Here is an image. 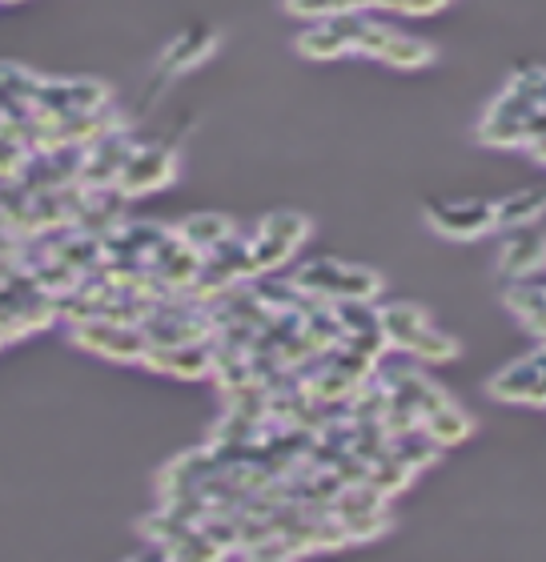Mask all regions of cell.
I'll list each match as a JSON object with an SVG mask.
<instances>
[{
    "instance_id": "1",
    "label": "cell",
    "mask_w": 546,
    "mask_h": 562,
    "mask_svg": "<svg viewBox=\"0 0 546 562\" xmlns=\"http://www.w3.org/2000/svg\"><path fill=\"white\" fill-rule=\"evenodd\" d=\"M358 57H370V60H382L390 69H426L434 65V45L431 41H422V36L406 33V29H394V24L386 21H374L361 12V24H358V45H354Z\"/></svg>"
},
{
    "instance_id": "2",
    "label": "cell",
    "mask_w": 546,
    "mask_h": 562,
    "mask_svg": "<svg viewBox=\"0 0 546 562\" xmlns=\"http://www.w3.org/2000/svg\"><path fill=\"white\" fill-rule=\"evenodd\" d=\"M293 290L310 297H334V302H374L382 293V278L361 266H342V261H310L293 273Z\"/></svg>"
},
{
    "instance_id": "3",
    "label": "cell",
    "mask_w": 546,
    "mask_h": 562,
    "mask_svg": "<svg viewBox=\"0 0 546 562\" xmlns=\"http://www.w3.org/2000/svg\"><path fill=\"white\" fill-rule=\"evenodd\" d=\"M305 237H310V222H305L302 213H269L266 222L257 225V234L249 237V266H254V278L257 273H269L286 266V261L298 254Z\"/></svg>"
},
{
    "instance_id": "4",
    "label": "cell",
    "mask_w": 546,
    "mask_h": 562,
    "mask_svg": "<svg viewBox=\"0 0 546 562\" xmlns=\"http://www.w3.org/2000/svg\"><path fill=\"white\" fill-rule=\"evenodd\" d=\"M73 341L89 353L113 358V362H145L149 353V338L141 326H121V322H105V317H89V322H69Z\"/></svg>"
},
{
    "instance_id": "5",
    "label": "cell",
    "mask_w": 546,
    "mask_h": 562,
    "mask_svg": "<svg viewBox=\"0 0 546 562\" xmlns=\"http://www.w3.org/2000/svg\"><path fill=\"white\" fill-rule=\"evenodd\" d=\"M177 177V153L165 145H137L129 153L125 169L116 177V189L125 198H141V193H157Z\"/></svg>"
},
{
    "instance_id": "6",
    "label": "cell",
    "mask_w": 546,
    "mask_h": 562,
    "mask_svg": "<svg viewBox=\"0 0 546 562\" xmlns=\"http://www.w3.org/2000/svg\"><path fill=\"white\" fill-rule=\"evenodd\" d=\"M358 24L361 12H342V16H330V21H310L298 33V53L305 60H337L349 57L354 45H358Z\"/></svg>"
},
{
    "instance_id": "7",
    "label": "cell",
    "mask_w": 546,
    "mask_h": 562,
    "mask_svg": "<svg viewBox=\"0 0 546 562\" xmlns=\"http://www.w3.org/2000/svg\"><path fill=\"white\" fill-rule=\"evenodd\" d=\"M426 222H431L442 237H458V241H470V237H482V234H490V229H499L494 205H487V201H438V205L426 210Z\"/></svg>"
},
{
    "instance_id": "8",
    "label": "cell",
    "mask_w": 546,
    "mask_h": 562,
    "mask_svg": "<svg viewBox=\"0 0 546 562\" xmlns=\"http://www.w3.org/2000/svg\"><path fill=\"white\" fill-rule=\"evenodd\" d=\"M213 362H218V353L210 341H186V346H149L141 366L174 378H205L213 374Z\"/></svg>"
},
{
    "instance_id": "9",
    "label": "cell",
    "mask_w": 546,
    "mask_h": 562,
    "mask_svg": "<svg viewBox=\"0 0 546 562\" xmlns=\"http://www.w3.org/2000/svg\"><path fill=\"white\" fill-rule=\"evenodd\" d=\"M502 270L519 273V281L546 270V237L535 229H511V241L502 249Z\"/></svg>"
},
{
    "instance_id": "10",
    "label": "cell",
    "mask_w": 546,
    "mask_h": 562,
    "mask_svg": "<svg viewBox=\"0 0 546 562\" xmlns=\"http://www.w3.org/2000/svg\"><path fill=\"white\" fill-rule=\"evenodd\" d=\"M177 237H181L189 249H198L201 258H210L213 249H221L225 241H230V237H237V234H233L230 217H221V213H198V217L181 222Z\"/></svg>"
},
{
    "instance_id": "11",
    "label": "cell",
    "mask_w": 546,
    "mask_h": 562,
    "mask_svg": "<svg viewBox=\"0 0 546 562\" xmlns=\"http://www.w3.org/2000/svg\"><path fill=\"white\" fill-rule=\"evenodd\" d=\"M546 213V189H523V193H511L494 205V222L499 229H531Z\"/></svg>"
},
{
    "instance_id": "12",
    "label": "cell",
    "mask_w": 546,
    "mask_h": 562,
    "mask_svg": "<svg viewBox=\"0 0 546 562\" xmlns=\"http://www.w3.org/2000/svg\"><path fill=\"white\" fill-rule=\"evenodd\" d=\"M378 322H382V334H386V341H390L394 350H410V346H414V338L431 326V322H426V314H422L419 305H410V302L386 305L382 314H378Z\"/></svg>"
},
{
    "instance_id": "13",
    "label": "cell",
    "mask_w": 546,
    "mask_h": 562,
    "mask_svg": "<svg viewBox=\"0 0 546 562\" xmlns=\"http://www.w3.org/2000/svg\"><path fill=\"white\" fill-rule=\"evenodd\" d=\"M213 45H218V36H213L210 29H193V33L177 36L174 45H169V53H165V69H174V72L193 69V65H201V60L210 57Z\"/></svg>"
},
{
    "instance_id": "14",
    "label": "cell",
    "mask_w": 546,
    "mask_h": 562,
    "mask_svg": "<svg viewBox=\"0 0 546 562\" xmlns=\"http://www.w3.org/2000/svg\"><path fill=\"white\" fill-rule=\"evenodd\" d=\"M426 434H431L434 442H463L466 434H470V418L463 411H454L450 402H442L438 411L426 414Z\"/></svg>"
},
{
    "instance_id": "15",
    "label": "cell",
    "mask_w": 546,
    "mask_h": 562,
    "mask_svg": "<svg viewBox=\"0 0 546 562\" xmlns=\"http://www.w3.org/2000/svg\"><path fill=\"white\" fill-rule=\"evenodd\" d=\"M406 353L414 358V362H450L454 353H458V341L446 338L442 329L426 326V329L419 334V338H414V346H410Z\"/></svg>"
},
{
    "instance_id": "16",
    "label": "cell",
    "mask_w": 546,
    "mask_h": 562,
    "mask_svg": "<svg viewBox=\"0 0 546 562\" xmlns=\"http://www.w3.org/2000/svg\"><path fill=\"white\" fill-rule=\"evenodd\" d=\"M286 12L302 16L310 24V21H330V16H342V12H354V9H349V0H286Z\"/></svg>"
},
{
    "instance_id": "17",
    "label": "cell",
    "mask_w": 546,
    "mask_h": 562,
    "mask_svg": "<svg viewBox=\"0 0 546 562\" xmlns=\"http://www.w3.org/2000/svg\"><path fill=\"white\" fill-rule=\"evenodd\" d=\"M450 0H378V9L402 12V16H438Z\"/></svg>"
},
{
    "instance_id": "18",
    "label": "cell",
    "mask_w": 546,
    "mask_h": 562,
    "mask_svg": "<svg viewBox=\"0 0 546 562\" xmlns=\"http://www.w3.org/2000/svg\"><path fill=\"white\" fill-rule=\"evenodd\" d=\"M349 9H354V12H366V9H378V0H349Z\"/></svg>"
},
{
    "instance_id": "19",
    "label": "cell",
    "mask_w": 546,
    "mask_h": 562,
    "mask_svg": "<svg viewBox=\"0 0 546 562\" xmlns=\"http://www.w3.org/2000/svg\"><path fill=\"white\" fill-rule=\"evenodd\" d=\"M245 562H261V559H245Z\"/></svg>"
},
{
    "instance_id": "20",
    "label": "cell",
    "mask_w": 546,
    "mask_h": 562,
    "mask_svg": "<svg viewBox=\"0 0 546 562\" xmlns=\"http://www.w3.org/2000/svg\"><path fill=\"white\" fill-rule=\"evenodd\" d=\"M0 4H9V0H0Z\"/></svg>"
}]
</instances>
